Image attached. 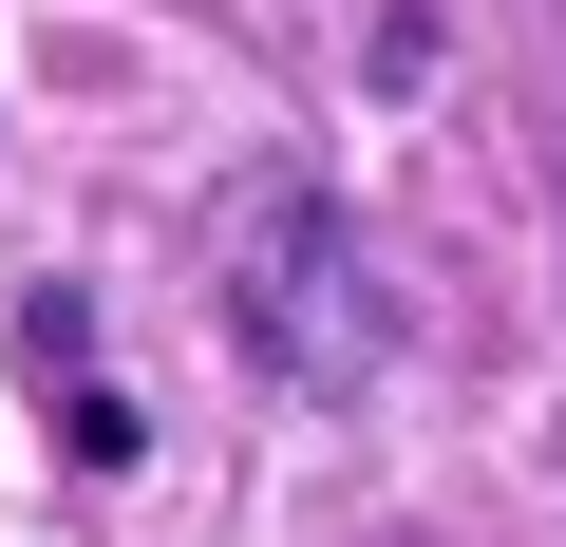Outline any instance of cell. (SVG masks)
I'll use <instances>...</instances> for the list:
<instances>
[{
	"instance_id": "obj_1",
	"label": "cell",
	"mask_w": 566,
	"mask_h": 547,
	"mask_svg": "<svg viewBox=\"0 0 566 547\" xmlns=\"http://www.w3.org/2000/svg\"><path fill=\"white\" fill-rule=\"evenodd\" d=\"M340 284H359V264H340V208H322V189H264V208H245V340H264L283 378H322V397L378 359V303H340Z\"/></svg>"
}]
</instances>
